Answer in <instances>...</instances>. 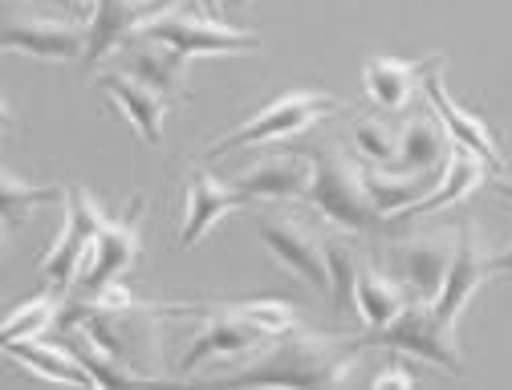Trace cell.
<instances>
[{
	"mask_svg": "<svg viewBox=\"0 0 512 390\" xmlns=\"http://www.w3.org/2000/svg\"><path fill=\"white\" fill-rule=\"evenodd\" d=\"M326 269H330V305L346 309V301H354V285H358V256L350 252V244L342 236H326Z\"/></svg>",
	"mask_w": 512,
	"mask_h": 390,
	"instance_id": "cell-28",
	"label": "cell"
},
{
	"mask_svg": "<svg viewBox=\"0 0 512 390\" xmlns=\"http://www.w3.org/2000/svg\"><path fill=\"white\" fill-rule=\"evenodd\" d=\"M354 151L378 167H395L399 159V130L382 118H358L354 122Z\"/></svg>",
	"mask_w": 512,
	"mask_h": 390,
	"instance_id": "cell-29",
	"label": "cell"
},
{
	"mask_svg": "<svg viewBox=\"0 0 512 390\" xmlns=\"http://www.w3.org/2000/svg\"><path fill=\"white\" fill-rule=\"evenodd\" d=\"M248 208V200L224 179H216L208 167H191L187 175V204H183V228H179V248H196L220 220L232 212Z\"/></svg>",
	"mask_w": 512,
	"mask_h": 390,
	"instance_id": "cell-11",
	"label": "cell"
},
{
	"mask_svg": "<svg viewBox=\"0 0 512 390\" xmlns=\"http://www.w3.org/2000/svg\"><path fill=\"white\" fill-rule=\"evenodd\" d=\"M196 5H200V9L208 13V17H216V13H224V9H220V0H196Z\"/></svg>",
	"mask_w": 512,
	"mask_h": 390,
	"instance_id": "cell-35",
	"label": "cell"
},
{
	"mask_svg": "<svg viewBox=\"0 0 512 390\" xmlns=\"http://www.w3.org/2000/svg\"><path fill=\"white\" fill-rule=\"evenodd\" d=\"M309 155H313V183L305 191V200L322 212V220H330L334 228H346V232H374L387 224L366 200L362 171L346 167L334 147H313Z\"/></svg>",
	"mask_w": 512,
	"mask_h": 390,
	"instance_id": "cell-4",
	"label": "cell"
},
{
	"mask_svg": "<svg viewBox=\"0 0 512 390\" xmlns=\"http://www.w3.org/2000/svg\"><path fill=\"white\" fill-rule=\"evenodd\" d=\"M220 9L224 13H240V9H248V0H220Z\"/></svg>",
	"mask_w": 512,
	"mask_h": 390,
	"instance_id": "cell-34",
	"label": "cell"
},
{
	"mask_svg": "<svg viewBox=\"0 0 512 390\" xmlns=\"http://www.w3.org/2000/svg\"><path fill=\"white\" fill-rule=\"evenodd\" d=\"M439 167L435 171H415V175H387V171H362V187L366 200L374 204V212L382 220H403L423 195H431V187L439 183Z\"/></svg>",
	"mask_w": 512,
	"mask_h": 390,
	"instance_id": "cell-19",
	"label": "cell"
},
{
	"mask_svg": "<svg viewBox=\"0 0 512 390\" xmlns=\"http://www.w3.org/2000/svg\"><path fill=\"white\" fill-rule=\"evenodd\" d=\"M443 155H452V135L439 130L435 118H415L399 130V159L395 171L415 175V171H435L443 167Z\"/></svg>",
	"mask_w": 512,
	"mask_h": 390,
	"instance_id": "cell-23",
	"label": "cell"
},
{
	"mask_svg": "<svg viewBox=\"0 0 512 390\" xmlns=\"http://www.w3.org/2000/svg\"><path fill=\"white\" fill-rule=\"evenodd\" d=\"M5 350H9L13 362H21L41 382H53V386H98L94 374L82 366V358L70 346H49L41 338H21V342H9Z\"/></svg>",
	"mask_w": 512,
	"mask_h": 390,
	"instance_id": "cell-20",
	"label": "cell"
},
{
	"mask_svg": "<svg viewBox=\"0 0 512 390\" xmlns=\"http://www.w3.org/2000/svg\"><path fill=\"white\" fill-rule=\"evenodd\" d=\"M488 277H492V269H488V256H484V248L476 240V228H460V244H456V256H452V269H447V277H443L439 297L431 301L435 317L447 325V330H456L460 313L484 289Z\"/></svg>",
	"mask_w": 512,
	"mask_h": 390,
	"instance_id": "cell-12",
	"label": "cell"
},
{
	"mask_svg": "<svg viewBox=\"0 0 512 390\" xmlns=\"http://www.w3.org/2000/svg\"><path fill=\"white\" fill-rule=\"evenodd\" d=\"M94 309H102V313H135L139 309V301H135V293L126 289L122 281H110V285H102L94 297H86Z\"/></svg>",
	"mask_w": 512,
	"mask_h": 390,
	"instance_id": "cell-30",
	"label": "cell"
},
{
	"mask_svg": "<svg viewBox=\"0 0 512 390\" xmlns=\"http://www.w3.org/2000/svg\"><path fill=\"white\" fill-rule=\"evenodd\" d=\"M346 106L326 94V90H289L281 98H273L269 106H261L248 122H240L236 130H228L224 139H216L200 159H224L240 147H261V143H281V139H293L301 130L326 122L334 114H342Z\"/></svg>",
	"mask_w": 512,
	"mask_h": 390,
	"instance_id": "cell-2",
	"label": "cell"
},
{
	"mask_svg": "<svg viewBox=\"0 0 512 390\" xmlns=\"http://www.w3.org/2000/svg\"><path fill=\"white\" fill-rule=\"evenodd\" d=\"M90 45H86V65H98L102 57L118 53L126 41L139 33L143 21H151L159 9H167L163 0H90Z\"/></svg>",
	"mask_w": 512,
	"mask_h": 390,
	"instance_id": "cell-14",
	"label": "cell"
},
{
	"mask_svg": "<svg viewBox=\"0 0 512 390\" xmlns=\"http://www.w3.org/2000/svg\"><path fill=\"white\" fill-rule=\"evenodd\" d=\"M443 57L435 53V57H427V70H423V94H427V102H431V110L439 114V122H443V130L452 135V143H460V147H468V151H476L488 167H504V159H500V147H496V139H492V130H488V122L480 118V114H472V110H464L452 94H447V86H443Z\"/></svg>",
	"mask_w": 512,
	"mask_h": 390,
	"instance_id": "cell-10",
	"label": "cell"
},
{
	"mask_svg": "<svg viewBox=\"0 0 512 390\" xmlns=\"http://www.w3.org/2000/svg\"><path fill=\"white\" fill-rule=\"evenodd\" d=\"M256 236L269 248V256L285 273H293L297 281H305L309 289L317 293H330V269H326V244L309 236L297 220H285V216H269L261 212L256 216Z\"/></svg>",
	"mask_w": 512,
	"mask_h": 390,
	"instance_id": "cell-7",
	"label": "cell"
},
{
	"mask_svg": "<svg viewBox=\"0 0 512 390\" xmlns=\"http://www.w3.org/2000/svg\"><path fill=\"white\" fill-rule=\"evenodd\" d=\"M94 90H98L106 102H114V106L126 114V122L135 126V135H139L143 143H151V147H159V143H163L167 98H163L159 90H151L147 82L131 78L126 70H110V74H98V78H94Z\"/></svg>",
	"mask_w": 512,
	"mask_h": 390,
	"instance_id": "cell-13",
	"label": "cell"
},
{
	"mask_svg": "<svg viewBox=\"0 0 512 390\" xmlns=\"http://www.w3.org/2000/svg\"><path fill=\"white\" fill-rule=\"evenodd\" d=\"M0 45H5V53L66 65V61L86 57L90 29L74 25V21H53V17H21V21H5Z\"/></svg>",
	"mask_w": 512,
	"mask_h": 390,
	"instance_id": "cell-9",
	"label": "cell"
},
{
	"mask_svg": "<svg viewBox=\"0 0 512 390\" xmlns=\"http://www.w3.org/2000/svg\"><path fill=\"white\" fill-rule=\"evenodd\" d=\"M139 220H143V195H135L131 208H126L118 220H106L98 240H94V256L86 260V269L78 273V289L86 297H94L102 285L118 281L126 269L139 260Z\"/></svg>",
	"mask_w": 512,
	"mask_h": 390,
	"instance_id": "cell-8",
	"label": "cell"
},
{
	"mask_svg": "<svg viewBox=\"0 0 512 390\" xmlns=\"http://www.w3.org/2000/svg\"><path fill=\"white\" fill-rule=\"evenodd\" d=\"M183 305L232 313V317L256 325V330L269 334V338H285V334L297 330V309H293L289 301H277V297H252V301H216V297H200V301H183Z\"/></svg>",
	"mask_w": 512,
	"mask_h": 390,
	"instance_id": "cell-24",
	"label": "cell"
},
{
	"mask_svg": "<svg viewBox=\"0 0 512 390\" xmlns=\"http://www.w3.org/2000/svg\"><path fill=\"white\" fill-rule=\"evenodd\" d=\"M370 386H378V390H411V386H419V378L399 362V354H395V362L391 366H382L374 378H370Z\"/></svg>",
	"mask_w": 512,
	"mask_h": 390,
	"instance_id": "cell-31",
	"label": "cell"
},
{
	"mask_svg": "<svg viewBox=\"0 0 512 390\" xmlns=\"http://www.w3.org/2000/svg\"><path fill=\"white\" fill-rule=\"evenodd\" d=\"M500 195H504V200H512V179H500ZM488 269L492 273H512V248L500 252V256H488Z\"/></svg>",
	"mask_w": 512,
	"mask_h": 390,
	"instance_id": "cell-32",
	"label": "cell"
},
{
	"mask_svg": "<svg viewBox=\"0 0 512 390\" xmlns=\"http://www.w3.org/2000/svg\"><path fill=\"white\" fill-rule=\"evenodd\" d=\"M118 70H126L131 78L147 82V86L159 90L167 102L187 98V57H179L175 49H167V45H159V41L135 37L131 45H126Z\"/></svg>",
	"mask_w": 512,
	"mask_h": 390,
	"instance_id": "cell-17",
	"label": "cell"
},
{
	"mask_svg": "<svg viewBox=\"0 0 512 390\" xmlns=\"http://www.w3.org/2000/svg\"><path fill=\"white\" fill-rule=\"evenodd\" d=\"M70 350L82 358V366L94 374L98 386H139V382H147V374H139L135 366H126L122 358H114V354H110L106 346H98L86 330H78V338H74Z\"/></svg>",
	"mask_w": 512,
	"mask_h": 390,
	"instance_id": "cell-26",
	"label": "cell"
},
{
	"mask_svg": "<svg viewBox=\"0 0 512 390\" xmlns=\"http://www.w3.org/2000/svg\"><path fill=\"white\" fill-rule=\"evenodd\" d=\"M452 334H456V330H447V325L435 317L431 301H419V297H415L391 325H382V330H370V334L358 338V342H362V350L382 346V350H395V354L423 358V362H431V366H439V370H447V374H464V358H460Z\"/></svg>",
	"mask_w": 512,
	"mask_h": 390,
	"instance_id": "cell-5",
	"label": "cell"
},
{
	"mask_svg": "<svg viewBox=\"0 0 512 390\" xmlns=\"http://www.w3.org/2000/svg\"><path fill=\"white\" fill-rule=\"evenodd\" d=\"M53 321H57V301H53V293H41V297H33V301H25V305L5 313L0 338H5V346L21 342V338H41Z\"/></svg>",
	"mask_w": 512,
	"mask_h": 390,
	"instance_id": "cell-27",
	"label": "cell"
},
{
	"mask_svg": "<svg viewBox=\"0 0 512 390\" xmlns=\"http://www.w3.org/2000/svg\"><path fill=\"white\" fill-rule=\"evenodd\" d=\"M106 224V212L98 208V200L86 187H70L66 191V224H61L57 240L49 244L41 273L53 289H70L78 285V273L86 269V260L94 256V240Z\"/></svg>",
	"mask_w": 512,
	"mask_h": 390,
	"instance_id": "cell-6",
	"label": "cell"
},
{
	"mask_svg": "<svg viewBox=\"0 0 512 390\" xmlns=\"http://www.w3.org/2000/svg\"><path fill=\"white\" fill-rule=\"evenodd\" d=\"M309 183H313V155H277V159H265L252 171L232 179V187L248 204H256V200H265V204L305 200Z\"/></svg>",
	"mask_w": 512,
	"mask_h": 390,
	"instance_id": "cell-15",
	"label": "cell"
},
{
	"mask_svg": "<svg viewBox=\"0 0 512 390\" xmlns=\"http://www.w3.org/2000/svg\"><path fill=\"white\" fill-rule=\"evenodd\" d=\"M480 183H484V159H480L476 151L452 143V155H447V163H443L439 183L431 187V195H423V200H419L407 216H431V212H443V208H456V204L468 200V195H472ZM407 216H403V220H407Z\"/></svg>",
	"mask_w": 512,
	"mask_h": 390,
	"instance_id": "cell-21",
	"label": "cell"
},
{
	"mask_svg": "<svg viewBox=\"0 0 512 390\" xmlns=\"http://www.w3.org/2000/svg\"><path fill=\"white\" fill-rule=\"evenodd\" d=\"M143 41H159L167 49H175L179 57H240L261 49V33L228 25L220 17H196V13H183V9H159L151 21L139 25Z\"/></svg>",
	"mask_w": 512,
	"mask_h": 390,
	"instance_id": "cell-3",
	"label": "cell"
},
{
	"mask_svg": "<svg viewBox=\"0 0 512 390\" xmlns=\"http://www.w3.org/2000/svg\"><path fill=\"white\" fill-rule=\"evenodd\" d=\"M460 236H415L391 248V260L399 265L403 281L415 289L419 301H435L443 289V277L452 269V256H456Z\"/></svg>",
	"mask_w": 512,
	"mask_h": 390,
	"instance_id": "cell-16",
	"label": "cell"
},
{
	"mask_svg": "<svg viewBox=\"0 0 512 390\" xmlns=\"http://www.w3.org/2000/svg\"><path fill=\"white\" fill-rule=\"evenodd\" d=\"M354 305H358V317L366 330H382V325H391L407 305V289L399 281H391L382 269L374 265H358V285H354Z\"/></svg>",
	"mask_w": 512,
	"mask_h": 390,
	"instance_id": "cell-22",
	"label": "cell"
},
{
	"mask_svg": "<svg viewBox=\"0 0 512 390\" xmlns=\"http://www.w3.org/2000/svg\"><path fill=\"white\" fill-rule=\"evenodd\" d=\"M61 200V187H33L25 179H17L9 167L0 171V208H5V228H17L33 216V208L57 204Z\"/></svg>",
	"mask_w": 512,
	"mask_h": 390,
	"instance_id": "cell-25",
	"label": "cell"
},
{
	"mask_svg": "<svg viewBox=\"0 0 512 390\" xmlns=\"http://www.w3.org/2000/svg\"><path fill=\"white\" fill-rule=\"evenodd\" d=\"M423 61H399V57H370L362 65V90L378 110H403L415 94H423Z\"/></svg>",
	"mask_w": 512,
	"mask_h": 390,
	"instance_id": "cell-18",
	"label": "cell"
},
{
	"mask_svg": "<svg viewBox=\"0 0 512 390\" xmlns=\"http://www.w3.org/2000/svg\"><path fill=\"white\" fill-rule=\"evenodd\" d=\"M29 5H45V9H61V13H74V17H82V13H86V0H29Z\"/></svg>",
	"mask_w": 512,
	"mask_h": 390,
	"instance_id": "cell-33",
	"label": "cell"
},
{
	"mask_svg": "<svg viewBox=\"0 0 512 390\" xmlns=\"http://www.w3.org/2000/svg\"><path fill=\"white\" fill-rule=\"evenodd\" d=\"M362 342L358 338H322V334H285L277 346L261 354V362H252L236 370L228 382L232 386H342L350 378V366L358 362Z\"/></svg>",
	"mask_w": 512,
	"mask_h": 390,
	"instance_id": "cell-1",
	"label": "cell"
}]
</instances>
